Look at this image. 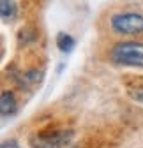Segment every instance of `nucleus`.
Listing matches in <instances>:
<instances>
[{
  "instance_id": "4",
  "label": "nucleus",
  "mask_w": 143,
  "mask_h": 148,
  "mask_svg": "<svg viewBox=\"0 0 143 148\" xmlns=\"http://www.w3.org/2000/svg\"><path fill=\"white\" fill-rule=\"evenodd\" d=\"M0 111H2V116H11L16 113V99L9 90L2 92V99H0Z\"/></svg>"
},
{
  "instance_id": "2",
  "label": "nucleus",
  "mask_w": 143,
  "mask_h": 148,
  "mask_svg": "<svg viewBox=\"0 0 143 148\" xmlns=\"http://www.w3.org/2000/svg\"><path fill=\"white\" fill-rule=\"evenodd\" d=\"M73 131H53L30 136L28 143L32 148H65L73 141Z\"/></svg>"
},
{
  "instance_id": "5",
  "label": "nucleus",
  "mask_w": 143,
  "mask_h": 148,
  "mask_svg": "<svg viewBox=\"0 0 143 148\" xmlns=\"http://www.w3.org/2000/svg\"><path fill=\"white\" fill-rule=\"evenodd\" d=\"M0 14L4 21H11L16 16V4L12 0H0Z\"/></svg>"
},
{
  "instance_id": "3",
  "label": "nucleus",
  "mask_w": 143,
  "mask_h": 148,
  "mask_svg": "<svg viewBox=\"0 0 143 148\" xmlns=\"http://www.w3.org/2000/svg\"><path fill=\"white\" fill-rule=\"evenodd\" d=\"M111 28L122 35H134L143 32V16L136 12H124L111 18Z\"/></svg>"
},
{
  "instance_id": "7",
  "label": "nucleus",
  "mask_w": 143,
  "mask_h": 148,
  "mask_svg": "<svg viewBox=\"0 0 143 148\" xmlns=\"http://www.w3.org/2000/svg\"><path fill=\"white\" fill-rule=\"evenodd\" d=\"M129 94L136 99V101H140V102H143V86H136V88H131V92Z\"/></svg>"
},
{
  "instance_id": "8",
  "label": "nucleus",
  "mask_w": 143,
  "mask_h": 148,
  "mask_svg": "<svg viewBox=\"0 0 143 148\" xmlns=\"http://www.w3.org/2000/svg\"><path fill=\"white\" fill-rule=\"evenodd\" d=\"M0 148H20V145H18L14 139H9V141H4Z\"/></svg>"
},
{
  "instance_id": "6",
  "label": "nucleus",
  "mask_w": 143,
  "mask_h": 148,
  "mask_svg": "<svg viewBox=\"0 0 143 148\" xmlns=\"http://www.w3.org/2000/svg\"><path fill=\"white\" fill-rule=\"evenodd\" d=\"M74 39L71 37L69 34H64V32H60L58 35H57V46H58V49H62V51H71L74 48Z\"/></svg>"
},
{
  "instance_id": "1",
  "label": "nucleus",
  "mask_w": 143,
  "mask_h": 148,
  "mask_svg": "<svg viewBox=\"0 0 143 148\" xmlns=\"http://www.w3.org/2000/svg\"><path fill=\"white\" fill-rule=\"evenodd\" d=\"M111 62L126 67H143V42H118L111 49Z\"/></svg>"
}]
</instances>
